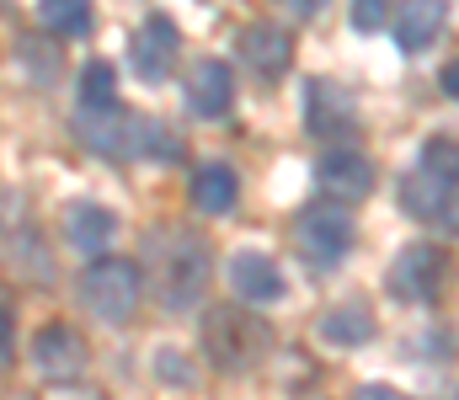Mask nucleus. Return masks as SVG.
<instances>
[{"label":"nucleus","instance_id":"obj_17","mask_svg":"<svg viewBox=\"0 0 459 400\" xmlns=\"http://www.w3.org/2000/svg\"><path fill=\"white\" fill-rule=\"evenodd\" d=\"M65 230H70V241H75L81 251L102 257V251L113 246V235H117V214L113 209H97V203H81V209H70Z\"/></svg>","mask_w":459,"mask_h":400},{"label":"nucleus","instance_id":"obj_15","mask_svg":"<svg viewBox=\"0 0 459 400\" xmlns=\"http://www.w3.org/2000/svg\"><path fill=\"white\" fill-rule=\"evenodd\" d=\"M444 0H401V16H395V48L401 54H422L428 43H438L444 32Z\"/></svg>","mask_w":459,"mask_h":400},{"label":"nucleus","instance_id":"obj_16","mask_svg":"<svg viewBox=\"0 0 459 400\" xmlns=\"http://www.w3.org/2000/svg\"><path fill=\"white\" fill-rule=\"evenodd\" d=\"M235 198H240V176L230 171L225 160H204V166L193 171V203H198L204 214H230Z\"/></svg>","mask_w":459,"mask_h":400},{"label":"nucleus","instance_id":"obj_6","mask_svg":"<svg viewBox=\"0 0 459 400\" xmlns=\"http://www.w3.org/2000/svg\"><path fill=\"white\" fill-rule=\"evenodd\" d=\"M316 187L332 198V203H358V198H368L374 192V160L363 155V149H352V144H342V149H326L321 155V166H316Z\"/></svg>","mask_w":459,"mask_h":400},{"label":"nucleus","instance_id":"obj_5","mask_svg":"<svg viewBox=\"0 0 459 400\" xmlns=\"http://www.w3.org/2000/svg\"><path fill=\"white\" fill-rule=\"evenodd\" d=\"M75 129H81V139H86L97 155H113V160L144 155V123H139V118H128L117 102H113V107H81Z\"/></svg>","mask_w":459,"mask_h":400},{"label":"nucleus","instance_id":"obj_18","mask_svg":"<svg viewBox=\"0 0 459 400\" xmlns=\"http://www.w3.org/2000/svg\"><path fill=\"white\" fill-rule=\"evenodd\" d=\"M374 331H379V320H374L368 304H342L321 320V336L337 342V347H363V342H374Z\"/></svg>","mask_w":459,"mask_h":400},{"label":"nucleus","instance_id":"obj_20","mask_svg":"<svg viewBox=\"0 0 459 400\" xmlns=\"http://www.w3.org/2000/svg\"><path fill=\"white\" fill-rule=\"evenodd\" d=\"M117 70L108 59H86V70H81V107H113L117 102Z\"/></svg>","mask_w":459,"mask_h":400},{"label":"nucleus","instance_id":"obj_21","mask_svg":"<svg viewBox=\"0 0 459 400\" xmlns=\"http://www.w3.org/2000/svg\"><path fill=\"white\" fill-rule=\"evenodd\" d=\"M390 21V0H352V27L358 32H379Z\"/></svg>","mask_w":459,"mask_h":400},{"label":"nucleus","instance_id":"obj_4","mask_svg":"<svg viewBox=\"0 0 459 400\" xmlns=\"http://www.w3.org/2000/svg\"><path fill=\"white\" fill-rule=\"evenodd\" d=\"M294 241H299V251H305V262L321 267V272H332V267H342V257L352 251V214H347L342 203H310L305 214H299V225H294Z\"/></svg>","mask_w":459,"mask_h":400},{"label":"nucleus","instance_id":"obj_10","mask_svg":"<svg viewBox=\"0 0 459 400\" xmlns=\"http://www.w3.org/2000/svg\"><path fill=\"white\" fill-rule=\"evenodd\" d=\"M177 54H182V38H177V21L171 16H144V27L134 32V70L144 81H166L177 70Z\"/></svg>","mask_w":459,"mask_h":400},{"label":"nucleus","instance_id":"obj_7","mask_svg":"<svg viewBox=\"0 0 459 400\" xmlns=\"http://www.w3.org/2000/svg\"><path fill=\"white\" fill-rule=\"evenodd\" d=\"M385 283H390V294H395L401 304H433V294H438V283H444V251H433V246H406V251L390 262Z\"/></svg>","mask_w":459,"mask_h":400},{"label":"nucleus","instance_id":"obj_22","mask_svg":"<svg viewBox=\"0 0 459 400\" xmlns=\"http://www.w3.org/2000/svg\"><path fill=\"white\" fill-rule=\"evenodd\" d=\"M11 353H16V310H11V294L0 288V369L11 363Z\"/></svg>","mask_w":459,"mask_h":400},{"label":"nucleus","instance_id":"obj_13","mask_svg":"<svg viewBox=\"0 0 459 400\" xmlns=\"http://www.w3.org/2000/svg\"><path fill=\"white\" fill-rule=\"evenodd\" d=\"M182 97H187V107H193L198 118H225L230 102H235V75H230V64L225 59H198V64L187 70Z\"/></svg>","mask_w":459,"mask_h":400},{"label":"nucleus","instance_id":"obj_2","mask_svg":"<svg viewBox=\"0 0 459 400\" xmlns=\"http://www.w3.org/2000/svg\"><path fill=\"white\" fill-rule=\"evenodd\" d=\"M267 347H273V326L251 304H214L204 315V353L214 358V369L246 374L267 358Z\"/></svg>","mask_w":459,"mask_h":400},{"label":"nucleus","instance_id":"obj_23","mask_svg":"<svg viewBox=\"0 0 459 400\" xmlns=\"http://www.w3.org/2000/svg\"><path fill=\"white\" fill-rule=\"evenodd\" d=\"M352 400H411V396H406V390H395V385H363Z\"/></svg>","mask_w":459,"mask_h":400},{"label":"nucleus","instance_id":"obj_19","mask_svg":"<svg viewBox=\"0 0 459 400\" xmlns=\"http://www.w3.org/2000/svg\"><path fill=\"white\" fill-rule=\"evenodd\" d=\"M38 16L59 38H86L91 32V5L86 0H38Z\"/></svg>","mask_w":459,"mask_h":400},{"label":"nucleus","instance_id":"obj_11","mask_svg":"<svg viewBox=\"0 0 459 400\" xmlns=\"http://www.w3.org/2000/svg\"><path fill=\"white\" fill-rule=\"evenodd\" d=\"M455 187H459V176H449V171H438V166L422 160L401 182V209L411 219H444V209H455Z\"/></svg>","mask_w":459,"mask_h":400},{"label":"nucleus","instance_id":"obj_1","mask_svg":"<svg viewBox=\"0 0 459 400\" xmlns=\"http://www.w3.org/2000/svg\"><path fill=\"white\" fill-rule=\"evenodd\" d=\"M144 283L166 310H187L209 288V246L187 230H150L144 241Z\"/></svg>","mask_w":459,"mask_h":400},{"label":"nucleus","instance_id":"obj_25","mask_svg":"<svg viewBox=\"0 0 459 400\" xmlns=\"http://www.w3.org/2000/svg\"><path fill=\"white\" fill-rule=\"evenodd\" d=\"M444 91L459 102V59H455V64H444Z\"/></svg>","mask_w":459,"mask_h":400},{"label":"nucleus","instance_id":"obj_8","mask_svg":"<svg viewBox=\"0 0 459 400\" xmlns=\"http://www.w3.org/2000/svg\"><path fill=\"white\" fill-rule=\"evenodd\" d=\"M32 358H38V374L54 379V385H75V379L86 374V342H81V331L65 326V320H54V326L38 331Z\"/></svg>","mask_w":459,"mask_h":400},{"label":"nucleus","instance_id":"obj_14","mask_svg":"<svg viewBox=\"0 0 459 400\" xmlns=\"http://www.w3.org/2000/svg\"><path fill=\"white\" fill-rule=\"evenodd\" d=\"M240 59H246L262 81H273V75H283V70L294 64V43H289V32H283V27L256 21V27H246V32H240Z\"/></svg>","mask_w":459,"mask_h":400},{"label":"nucleus","instance_id":"obj_24","mask_svg":"<svg viewBox=\"0 0 459 400\" xmlns=\"http://www.w3.org/2000/svg\"><path fill=\"white\" fill-rule=\"evenodd\" d=\"M283 5H289L294 16H321V11H326V0H283Z\"/></svg>","mask_w":459,"mask_h":400},{"label":"nucleus","instance_id":"obj_12","mask_svg":"<svg viewBox=\"0 0 459 400\" xmlns=\"http://www.w3.org/2000/svg\"><path fill=\"white\" fill-rule=\"evenodd\" d=\"M230 288H235L240 304H278V299L289 294L278 262L262 257V251H235V257H230Z\"/></svg>","mask_w":459,"mask_h":400},{"label":"nucleus","instance_id":"obj_3","mask_svg":"<svg viewBox=\"0 0 459 400\" xmlns=\"http://www.w3.org/2000/svg\"><path fill=\"white\" fill-rule=\"evenodd\" d=\"M81 299L97 320L123 326V320H134V310L144 299V272H139V262H123V257H97L81 272Z\"/></svg>","mask_w":459,"mask_h":400},{"label":"nucleus","instance_id":"obj_9","mask_svg":"<svg viewBox=\"0 0 459 400\" xmlns=\"http://www.w3.org/2000/svg\"><path fill=\"white\" fill-rule=\"evenodd\" d=\"M305 123H310L316 139H342V133L358 129V102L347 97V86H337V81H310Z\"/></svg>","mask_w":459,"mask_h":400}]
</instances>
